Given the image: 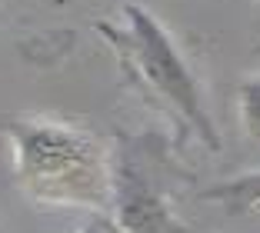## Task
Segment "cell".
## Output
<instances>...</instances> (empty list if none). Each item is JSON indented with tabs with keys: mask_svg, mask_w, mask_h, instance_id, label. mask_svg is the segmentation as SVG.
I'll return each mask as SVG.
<instances>
[{
	"mask_svg": "<svg viewBox=\"0 0 260 233\" xmlns=\"http://www.w3.org/2000/svg\"><path fill=\"white\" fill-rule=\"evenodd\" d=\"M17 173L47 203H100L107 193L104 160L90 137L57 123H14Z\"/></svg>",
	"mask_w": 260,
	"mask_h": 233,
	"instance_id": "obj_1",
	"label": "cell"
},
{
	"mask_svg": "<svg viewBox=\"0 0 260 233\" xmlns=\"http://www.w3.org/2000/svg\"><path fill=\"white\" fill-rule=\"evenodd\" d=\"M84 233H120V230H114L110 223H104V220H97V223H90Z\"/></svg>",
	"mask_w": 260,
	"mask_h": 233,
	"instance_id": "obj_4",
	"label": "cell"
},
{
	"mask_svg": "<svg viewBox=\"0 0 260 233\" xmlns=\"http://www.w3.org/2000/svg\"><path fill=\"white\" fill-rule=\"evenodd\" d=\"M210 196H220L230 210L253 207V203H260V177H244L240 183H234V187H223V190H214Z\"/></svg>",
	"mask_w": 260,
	"mask_h": 233,
	"instance_id": "obj_2",
	"label": "cell"
},
{
	"mask_svg": "<svg viewBox=\"0 0 260 233\" xmlns=\"http://www.w3.org/2000/svg\"><path fill=\"white\" fill-rule=\"evenodd\" d=\"M240 104H244V120H247V127H250V134L260 137V77L244 87Z\"/></svg>",
	"mask_w": 260,
	"mask_h": 233,
	"instance_id": "obj_3",
	"label": "cell"
}]
</instances>
